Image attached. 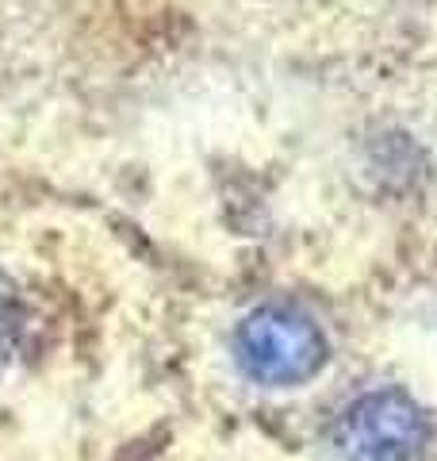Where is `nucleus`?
<instances>
[{
	"label": "nucleus",
	"mask_w": 437,
	"mask_h": 461,
	"mask_svg": "<svg viewBox=\"0 0 437 461\" xmlns=\"http://www.w3.org/2000/svg\"><path fill=\"white\" fill-rule=\"evenodd\" d=\"M238 362L261 384H299L323 369L326 339L308 315L261 308L238 330Z\"/></svg>",
	"instance_id": "1"
},
{
	"label": "nucleus",
	"mask_w": 437,
	"mask_h": 461,
	"mask_svg": "<svg viewBox=\"0 0 437 461\" xmlns=\"http://www.w3.org/2000/svg\"><path fill=\"white\" fill-rule=\"evenodd\" d=\"M338 442L349 461H411L426 442V415L403 393H372L342 415Z\"/></svg>",
	"instance_id": "2"
},
{
	"label": "nucleus",
	"mask_w": 437,
	"mask_h": 461,
	"mask_svg": "<svg viewBox=\"0 0 437 461\" xmlns=\"http://www.w3.org/2000/svg\"><path fill=\"white\" fill-rule=\"evenodd\" d=\"M23 339H27L23 300L16 296V285L0 273V369L12 366V357H16Z\"/></svg>",
	"instance_id": "3"
}]
</instances>
